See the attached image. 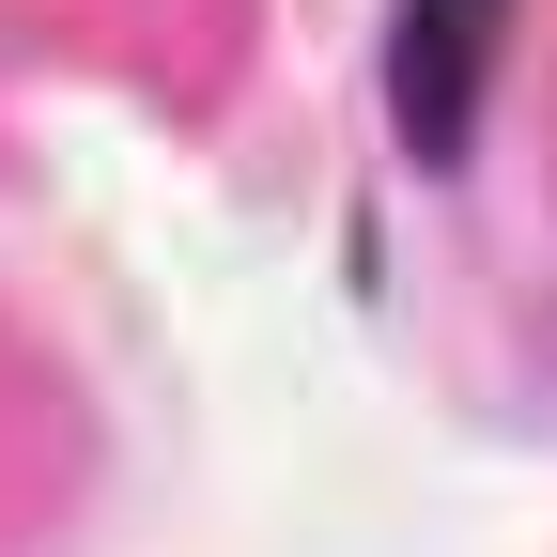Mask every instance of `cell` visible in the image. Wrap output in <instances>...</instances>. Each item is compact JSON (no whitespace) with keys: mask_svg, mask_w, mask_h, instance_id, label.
<instances>
[{"mask_svg":"<svg viewBox=\"0 0 557 557\" xmlns=\"http://www.w3.org/2000/svg\"><path fill=\"white\" fill-rule=\"evenodd\" d=\"M511 62V0H387V139L403 171H465Z\"/></svg>","mask_w":557,"mask_h":557,"instance_id":"cell-1","label":"cell"}]
</instances>
